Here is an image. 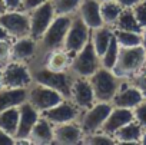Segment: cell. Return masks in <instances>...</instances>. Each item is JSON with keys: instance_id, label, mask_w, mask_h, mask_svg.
Here are the masks:
<instances>
[{"instance_id": "obj_42", "label": "cell", "mask_w": 146, "mask_h": 145, "mask_svg": "<svg viewBox=\"0 0 146 145\" xmlns=\"http://www.w3.org/2000/svg\"><path fill=\"white\" fill-rule=\"evenodd\" d=\"M140 142H142V144H146V129H143V134H142Z\"/></svg>"}, {"instance_id": "obj_12", "label": "cell", "mask_w": 146, "mask_h": 145, "mask_svg": "<svg viewBox=\"0 0 146 145\" xmlns=\"http://www.w3.org/2000/svg\"><path fill=\"white\" fill-rule=\"evenodd\" d=\"M40 118V112L29 102H23L19 106V125H17V131L15 135L16 142H30L29 136L30 132L35 126V124L37 122V119Z\"/></svg>"}, {"instance_id": "obj_19", "label": "cell", "mask_w": 146, "mask_h": 145, "mask_svg": "<svg viewBox=\"0 0 146 145\" xmlns=\"http://www.w3.org/2000/svg\"><path fill=\"white\" fill-rule=\"evenodd\" d=\"M37 42L32 36L19 37L12 43V60L17 62H26L32 59L36 53Z\"/></svg>"}, {"instance_id": "obj_40", "label": "cell", "mask_w": 146, "mask_h": 145, "mask_svg": "<svg viewBox=\"0 0 146 145\" xmlns=\"http://www.w3.org/2000/svg\"><path fill=\"white\" fill-rule=\"evenodd\" d=\"M0 40H12L10 35L6 32V29L2 25H0Z\"/></svg>"}, {"instance_id": "obj_11", "label": "cell", "mask_w": 146, "mask_h": 145, "mask_svg": "<svg viewBox=\"0 0 146 145\" xmlns=\"http://www.w3.org/2000/svg\"><path fill=\"white\" fill-rule=\"evenodd\" d=\"M63 99H64L63 95H60L57 91H54L49 86L40 85V84H36L32 89L27 91V101L42 114L44 111L53 108L54 105H57Z\"/></svg>"}, {"instance_id": "obj_47", "label": "cell", "mask_w": 146, "mask_h": 145, "mask_svg": "<svg viewBox=\"0 0 146 145\" xmlns=\"http://www.w3.org/2000/svg\"><path fill=\"white\" fill-rule=\"evenodd\" d=\"M145 2H146V0H145Z\"/></svg>"}, {"instance_id": "obj_27", "label": "cell", "mask_w": 146, "mask_h": 145, "mask_svg": "<svg viewBox=\"0 0 146 145\" xmlns=\"http://www.w3.org/2000/svg\"><path fill=\"white\" fill-rule=\"evenodd\" d=\"M119 53H120V46H119V43H117V40H116V37H115V33H113V36H112V39H110V43H109L108 49L105 50V53H103L102 57H100L102 66L106 67V69L113 70V67L116 66Z\"/></svg>"}, {"instance_id": "obj_15", "label": "cell", "mask_w": 146, "mask_h": 145, "mask_svg": "<svg viewBox=\"0 0 146 145\" xmlns=\"http://www.w3.org/2000/svg\"><path fill=\"white\" fill-rule=\"evenodd\" d=\"M145 99V96L142 95V92L130 82H122L116 95L112 99V105L113 106H120V108H129V109H135L142 101Z\"/></svg>"}, {"instance_id": "obj_5", "label": "cell", "mask_w": 146, "mask_h": 145, "mask_svg": "<svg viewBox=\"0 0 146 145\" xmlns=\"http://www.w3.org/2000/svg\"><path fill=\"white\" fill-rule=\"evenodd\" d=\"M32 78H33L35 84L49 86V88L57 91L60 95H63V98L70 99L72 79L69 78V75H66V72H54V70L44 67V69H39L35 74H32Z\"/></svg>"}, {"instance_id": "obj_10", "label": "cell", "mask_w": 146, "mask_h": 145, "mask_svg": "<svg viewBox=\"0 0 146 145\" xmlns=\"http://www.w3.org/2000/svg\"><path fill=\"white\" fill-rule=\"evenodd\" d=\"M54 6L52 0H47L43 5L37 6L36 9L30 10V36L39 40L47 27L50 26L53 17H54Z\"/></svg>"}, {"instance_id": "obj_22", "label": "cell", "mask_w": 146, "mask_h": 145, "mask_svg": "<svg viewBox=\"0 0 146 145\" xmlns=\"http://www.w3.org/2000/svg\"><path fill=\"white\" fill-rule=\"evenodd\" d=\"M142 134H143V128L140 126V124L136 121H132V122L126 124L125 126H122L119 131H116V134L113 136L119 142L132 144V142H140Z\"/></svg>"}, {"instance_id": "obj_21", "label": "cell", "mask_w": 146, "mask_h": 145, "mask_svg": "<svg viewBox=\"0 0 146 145\" xmlns=\"http://www.w3.org/2000/svg\"><path fill=\"white\" fill-rule=\"evenodd\" d=\"M27 101V88H2L0 89V112L20 106Z\"/></svg>"}, {"instance_id": "obj_13", "label": "cell", "mask_w": 146, "mask_h": 145, "mask_svg": "<svg viewBox=\"0 0 146 145\" xmlns=\"http://www.w3.org/2000/svg\"><path fill=\"white\" fill-rule=\"evenodd\" d=\"M70 99L79 109H88L95 104L96 98H95V92H93L89 78L78 76L75 81H72Z\"/></svg>"}, {"instance_id": "obj_44", "label": "cell", "mask_w": 146, "mask_h": 145, "mask_svg": "<svg viewBox=\"0 0 146 145\" xmlns=\"http://www.w3.org/2000/svg\"><path fill=\"white\" fill-rule=\"evenodd\" d=\"M3 88V74H2V69H0V89Z\"/></svg>"}, {"instance_id": "obj_1", "label": "cell", "mask_w": 146, "mask_h": 145, "mask_svg": "<svg viewBox=\"0 0 146 145\" xmlns=\"http://www.w3.org/2000/svg\"><path fill=\"white\" fill-rule=\"evenodd\" d=\"M145 60H146V50L142 45L133 47H120V53L116 66L113 67V72L120 79L130 78L145 67Z\"/></svg>"}, {"instance_id": "obj_29", "label": "cell", "mask_w": 146, "mask_h": 145, "mask_svg": "<svg viewBox=\"0 0 146 145\" xmlns=\"http://www.w3.org/2000/svg\"><path fill=\"white\" fill-rule=\"evenodd\" d=\"M115 26L122 30H130V32H139V33L142 32V27L139 26L132 9H123Z\"/></svg>"}, {"instance_id": "obj_25", "label": "cell", "mask_w": 146, "mask_h": 145, "mask_svg": "<svg viewBox=\"0 0 146 145\" xmlns=\"http://www.w3.org/2000/svg\"><path fill=\"white\" fill-rule=\"evenodd\" d=\"M19 125V106H13L0 112V128L15 136Z\"/></svg>"}, {"instance_id": "obj_24", "label": "cell", "mask_w": 146, "mask_h": 145, "mask_svg": "<svg viewBox=\"0 0 146 145\" xmlns=\"http://www.w3.org/2000/svg\"><path fill=\"white\" fill-rule=\"evenodd\" d=\"M72 59L69 57V53L66 50H50L49 56L46 59V67L54 72H66L67 67H70Z\"/></svg>"}, {"instance_id": "obj_36", "label": "cell", "mask_w": 146, "mask_h": 145, "mask_svg": "<svg viewBox=\"0 0 146 145\" xmlns=\"http://www.w3.org/2000/svg\"><path fill=\"white\" fill-rule=\"evenodd\" d=\"M6 10H20L23 9V0H2Z\"/></svg>"}, {"instance_id": "obj_35", "label": "cell", "mask_w": 146, "mask_h": 145, "mask_svg": "<svg viewBox=\"0 0 146 145\" xmlns=\"http://www.w3.org/2000/svg\"><path fill=\"white\" fill-rule=\"evenodd\" d=\"M133 114H135V121L139 122L143 129H146V101H142L133 109Z\"/></svg>"}, {"instance_id": "obj_26", "label": "cell", "mask_w": 146, "mask_h": 145, "mask_svg": "<svg viewBox=\"0 0 146 145\" xmlns=\"http://www.w3.org/2000/svg\"><path fill=\"white\" fill-rule=\"evenodd\" d=\"M123 7L116 2V0H109V2H100V13H102V19L103 23L106 26H113L116 25L120 13H122Z\"/></svg>"}, {"instance_id": "obj_23", "label": "cell", "mask_w": 146, "mask_h": 145, "mask_svg": "<svg viewBox=\"0 0 146 145\" xmlns=\"http://www.w3.org/2000/svg\"><path fill=\"white\" fill-rule=\"evenodd\" d=\"M112 36H113V32L106 25L93 30V33L90 36V42H92V45H93V47H95V50H96V53H98L99 57H102V55L108 49Z\"/></svg>"}, {"instance_id": "obj_30", "label": "cell", "mask_w": 146, "mask_h": 145, "mask_svg": "<svg viewBox=\"0 0 146 145\" xmlns=\"http://www.w3.org/2000/svg\"><path fill=\"white\" fill-rule=\"evenodd\" d=\"M56 15H72L79 10L82 0H52Z\"/></svg>"}, {"instance_id": "obj_9", "label": "cell", "mask_w": 146, "mask_h": 145, "mask_svg": "<svg viewBox=\"0 0 146 145\" xmlns=\"http://www.w3.org/2000/svg\"><path fill=\"white\" fill-rule=\"evenodd\" d=\"M90 29L86 26V23L79 19H72V25L69 27V32L66 35L63 49L69 55H76L88 42H90Z\"/></svg>"}, {"instance_id": "obj_34", "label": "cell", "mask_w": 146, "mask_h": 145, "mask_svg": "<svg viewBox=\"0 0 146 145\" xmlns=\"http://www.w3.org/2000/svg\"><path fill=\"white\" fill-rule=\"evenodd\" d=\"M132 10H133V15H135V17H136L139 26H140L142 29L146 27V2L137 3L135 7H132Z\"/></svg>"}, {"instance_id": "obj_31", "label": "cell", "mask_w": 146, "mask_h": 145, "mask_svg": "<svg viewBox=\"0 0 146 145\" xmlns=\"http://www.w3.org/2000/svg\"><path fill=\"white\" fill-rule=\"evenodd\" d=\"M86 139L83 142L86 144H92V145H112L116 142L115 136L113 135H109L106 134L105 131H96L93 134H89V135H85Z\"/></svg>"}, {"instance_id": "obj_28", "label": "cell", "mask_w": 146, "mask_h": 145, "mask_svg": "<svg viewBox=\"0 0 146 145\" xmlns=\"http://www.w3.org/2000/svg\"><path fill=\"white\" fill-rule=\"evenodd\" d=\"M113 33H115V37H116L120 47H133V46H140L142 45V35L139 32L116 29Z\"/></svg>"}, {"instance_id": "obj_38", "label": "cell", "mask_w": 146, "mask_h": 145, "mask_svg": "<svg viewBox=\"0 0 146 145\" xmlns=\"http://www.w3.org/2000/svg\"><path fill=\"white\" fill-rule=\"evenodd\" d=\"M9 144H16L15 136L9 135L6 131H3L0 128V145H9Z\"/></svg>"}, {"instance_id": "obj_7", "label": "cell", "mask_w": 146, "mask_h": 145, "mask_svg": "<svg viewBox=\"0 0 146 145\" xmlns=\"http://www.w3.org/2000/svg\"><path fill=\"white\" fill-rule=\"evenodd\" d=\"M0 25L12 39L30 36V16L20 10H5L0 15Z\"/></svg>"}, {"instance_id": "obj_39", "label": "cell", "mask_w": 146, "mask_h": 145, "mask_svg": "<svg viewBox=\"0 0 146 145\" xmlns=\"http://www.w3.org/2000/svg\"><path fill=\"white\" fill-rule=\"evenodd\" d=\"M116 2H117L123 9H132V7H135L137 3H140L142 0H116Z\"/></svg>"}, {"instance_id": "obj_17", "label": "cell", "mask_w": 146, "mask_h": 145, "mask_svg": "<svg viewBox=\"0 0 146 145\" xmlns=\"http://www.w3.org/2000/svg\"><path fill=\"white\" fill-rule=\"evenodd\" d=\"M79 17L86 23L90 30L105 26L102 13H100V2L99 0H82L79 6Z\"/></svg>"}, {"instance_id": "obj_8", "label": "cell", "mask_w": 146, "mask_h": 145, "mask_svg": "<svg viewBox=\"0 0 146 145\" xmlns=\"http://www.w3.org/2000/svg\"><path fill=\"white\" fill-rule=\"evenodd\" d=\"M3 88H27L32 82V74L25 62L12 60L3 69Z\"/></svg>"}, {"instance_id": "obj_46", "label": "cell", "mask_w": 146, "mask_h": 145, "mask_svg": "<svg viewBox=\"0 0 146 145\" xmlns=\"http://www.w3.org/2000/svg\"><path fill=\"white\" fill-rule=\"evenodd\" d=\"M145 67H146V60H145Z\"/></svg>"}, {"instance_id": "obj_14", "label": "cell", "mask_w": 146, "mask_h": 145, "mask_svg": "<svg viewBox=\"0 0 146 145\" xmlns=\"http://www.w3.org/2000/svg\"><path fill=\"white\" fill-rule=\"evenodd\" d=\"M79 115V108L73 104V102H67V101H62L57 105H54L53 108L47 109L43 112V116L50 121L54 125H60V124H66V122H73Z\"/></svg>"}, {"instance_id": "obj_37", "label": "cell", "mask_w": 146, "mask_h": 145, "mask_svg": "<svg viewBox=\"0 0 146 145\" xmlns=\"http://www.w3.org/2000/svg\"><path fill=\"white\" fill-rule=\"evenodd\" d=\"M44 2H47V0H23V9L26 12H30V10L36 9L37 6L43 5Z\"/></svg>"}, {"instance_id": "obj_2", "label": "cell", "mask_w": 146, "mask_h": 145, "mask_svg": "<svg viewBox=\"0 0 146 145\" xmlns=\"http://www.w3.org/2000/svg\"><path fill=\"white\" fill-rule=\"evenodd\" d=\"M120 78H117L115 75V72L110 69H106L103 66H100L95 74L89 78L93 92H95V98L96 101L100 102H112L113 96L116 95L119 86H120Z\"/></svg>"}, {"instance_id": "obj_16", "label": "cell", "mask_w": 146, "mask_h": 145, "mask_svg": "<svg viewBox=\"0 0 146 145\" xmlns=\"http://www.w3.org/2000/svg\"><path fill=\"white\" fill-rule=\"evenodd\" d=\"M135 121V114L133 109L129 108H120V106H113L112 112L109 114L108 119L105 121L102 131H105L109 135H115L116 131H119L122 126H125L126 124Z\"/></svg>"}, {"instance_id": "obj_43", "label": "cell", "mask_w": 146, "mask_h": 145, "mask_svg": "<svg viewBox=\"0 0 146 145\" xmlns=\"http://www.w3.org/2000/svg\"><path fill=\"white\" fill-rule=\"evenodd\" d=\"M6 10V7H5V5H3V2H2V0H0V15H2L3 12Z\"/></svg>"}, {"instance_id": "obj_41", "label": "cell", "mask_w": 146, "mask_h": 145, "mask_svg": "<svg viewBox=\"0 0 146 145\" xmlns=\"http://www.w3.org/2000/svg\"><path fill=\"white\" fill-rule=\"evenodd\" d=\"M140 35H142V46H143V47H145V50H146V27H143V29H142Z\"/></svg>"}, {"instance_id": "obj_45", "label": "cell", "mask_w": 146, "mask_h": 145, "mask_svg": "<svg viewBox=\"0 0 146 145\" xmlns=\"http://www.w3.org/2000/svg\"><path fill=\"white\" fill-rule=\"evenodd\" d=\"M99 2H109V0H99Z\"/></svg>"}, {"instance_id": "obj_32", "label": "cell", "mask_w": 146, "mask_h": 145, "mask_svg": "<svg viewBox=\"0 0 146 145\" xmlns=\"http://www.w3.org/2000/svg\"><path fill=\"white\" fill-rule=\"evenodd\" d=\"M9 62H12V42L0 40V69H3Z\"/></svg>"}, {"instance_id": "obj_6", "label": "cell", "mask_w": 146, "mask_h": 145, "mask_svg": "<svg viewBox=\"0 0 146 145\" xmlns=\"http://www.w3.org/2000/svg\"><path fill=\"white\" fill-rule=\"evenodd\" d=\"M112 109L113 105L110 102H100V101H98V104H93L90 108L85 109V114L80 121V128L83 134L89 135L96 131H100Z\"/></svg>"}, {"instance_id": "obj_4", "label": "cell", "mask_w": 146, "mask_h": 145, "mask_svg": "<svg viewBox=\"0 0 146 145\" xmlns=\"http://www.w3.org/2000/svg\"><path fill=\"white\" fill-rule=\"evenodd\" d=\"M99 60H100V57L98 56L92 42H88L75 56L72 57L70 69L76 76L90 78L99 69Z\"/></svg>"}, {"instance_id": "obj_3", "label": "cell", "mask_w": 146, "mask_h": 145, "mask_svg": "<svg viewBox=\"0 0 146 145\" xmlns=\"http://www.w3.org/2000/svg\"><path fill=\"white\" fill-rule=\"evenodd\" d=\"M70 25H72L70 15H57L52 20V23L47 27V30L44 32V35L40 37L42 47L47 52L63 47V43H64V39H66Z\"/></svg>"}, {"instance_id": "obj_33", "label": "cell", "mask_w": 146, "mask_h": 145, "mask_svg": "<svg viewBox=\"0 0 146 145\" xmlns=\"http://www.w3.org/2000/svg\"><path fill=\"white\" fill-rule=\"evenodd\" d=\"M130 84H133L140 92L142 95L146 98V69H140L137 74H135L133 76H130Z\"/></svg>"}, {"instance_id": "obj_18", "label": "cell", "mask_w": 146, "mask_h": 145, "mask_svg": "<svg viewBox=\"0 0 146 145\" xmlns=\"http://www.w3.org/2000/svg\"><path fill=\"white\" fill-rule=\"evenodd\" d=\"M85 134L80 128V125L73 122H66L60 125H54V142L64 144V145H73L78 142H83Z\"/></svg>"}, {"instance_id": "obj_20", "label": "cell", "mask_w": 146, "mask_h": 145, "mask_svg": "<svg viewBox=\"0 0 146 145\" xmlns=\"http://www.w3.org/2000/svg\"><path fill=\"white\" fill-rule=\"evenodd\" d=\"M29 141L33 144H50L54 142V126L50 121H47L44 116H40L37 122L35 124Z\"/></svg>"}]
</instances>
